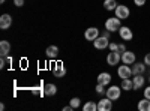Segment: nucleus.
Masks as SVG:
<instances>
[{
    "mask_svg": "<svg viewBox=\"0 0 150 111\" xmlns=\"http://www.w3.org/2000/svg\"><path fill=\"white\" fill-rule=\"evenodd\" d=\"M107 86H104V84H99L98 83V86H96V93H99V95H105V92H107Z\"/></svg>",
    "mask_w": 150,
    "mask_h": 111,
    "instance_id": "b1692460",
    "label": "nucleus"
},
{
    "mask_svg": "<svg viewBox=\"0 0 150 111\" xmlns=\"http://www.w3.org/2000/svg\"><path fill=\"white\" fill-rule=\"evenodd\" d=\"M119 36H120V39L125 41V42H129L134 39V32L132 29H129L128 26H122L119 29Z\"/></svg>",
    "mask_w": 150,
    "mask_h": 111,
    "instance_id": "20e7f679",
    "label": "nucleus"
},
{
    "mask_svg": "<svg viewBox=\"0 0 150 111\" xmlns=\"http://www.w3.org/2000/svg\"><path fill=\"white\" fill-rule=\"evenodd\" d=\"M53 74H54L56 78H63V77L66 75V69H65V66H63V63H62V62H57V63L54 65Z\"/></svg>",
    "mask_w": 150,
    "mask_h": 111,
    "instance_id": "f8f14e48",
    "label": "nucleus"
},
{
    "mask_svg": "<svg viewBox=\"0 0 150 111\" xmlns=\"http://www.w3.org/2000/svg\"><path fill=\"white\" fill-rule=\"evenodd\" d=\"M131 68H132V74H134V75H138V74H144L146 72L147 65L144 63V62H143V63H141V62H135Z\"/></svg>",
    "mask_w": 150,
    "mask_h": 111,
    "instance_id": "4468645a",
    "label": "nucleus"
},
{
    "mask_svg": "<svg viewBox=\"0 0 150 111\" xmlns=\"http://www.w3.org/2000/svg\"><path fill=\"white\" fill-rule=\"evenodd\" d=\"M5 2H6V0H0V3H2V5H3V3H5Z\"/></svg>",
    "mask_w": 150,
    "mask_h": 111,
    "instance_id": "72a5a7b5",
    "label": "nucleus"
},
{
    "mask_svg": "<svg viewBox=\"0 0 150 111\" xmlns=\"http://www.w3.org/2000/svg\"><path fill=\"white\" fill-rule=\"evenodd\" d=\"M143 95H144V98H147V99H150V86H147V87L144 89Z\"/></svg>",
    "mask_w": 150,
    "mask_h": 111,
    "instance_id": "cd10ccee",
    "label": "nucleus"
},
{
    "mask_svg": "<svg viewBox=\"0 0 150 111\" xmlns=\"http://www.w3.org/2000/svg\"><path fill=\"white\" fill-rule=\"evenodd\" d=\"M120 87H122L123 90H126V92H129V90H134V81H132L131 78H125V80H122Z\"/></svg>",
    "mask_w": 150,
    "mask_h": 111,
    "instance_id": "aec40b11",
    "label": "nucleus"
},
{
    "mask_svg": "<svg viewBox=\"0 0 150 111\" xmlns=\"http://www.w3.org/2000/svg\"><path fill=\"white\" fill-rule=\"evenodd\" d=\"M128 50V48H126V45H125V44H119V48H117V51L122 54V53H125V51H126Z\"/></svg>",
    "mask_w": 150,
    "mask_h": 111,
    "instance_id": "bb28decb",
    "label": "nucleus"
},
{
    "mask_svg": "<svg viewBox=\"0 0 150 111\" xmlns=\"http://www.w3.org/2000/svg\"><path fill=\"white\" fill-rule=\"evenodd\" d=\"M69 105L75 110V108H78L80 105H81V99H80V98H72V99H71V102H69Z\"/></svg>",
    "mask_w": 150,
    "mask_h": 111,
    "instance_id": "5701e85b",
    "label": "nucleus"
},
{
    "mask_svg": "<svg viewBox=\"0 0 150 111\" xmlns=\"http://www.w3.org/2000/svg\"><path fill=\"white\" fill-rule=\"evenodd\" d=\"M117 2L116 0H104V8H105V11H114L116 8H117Z\"/></svg>",
    "mask_w": 150,
    "mask_h": 111,
    "instance_id": "412c9836",
    "label": "nucleus"
},
{
    "mask_svg": "<svg viewBox=\"0 0 150 111\" xmlns=\"http://www.w3.org/2000/svg\"><path fill=\"white\" fill-rule=\"evenodd\" d=\"M122 62V54L119 51H110L107 56V65L108 66H117Z\"/></svg>",
    "mask_w": 150,
    "mask_h": 111,
    "instance_id": "39448f33",
    "label": "nucleus"
},
{
    "mask_svg": "<svg viewBox=\"0 0 150 111\" xmlns=\"http://www.w3.org/2000/svg\"><path fill=\"white\" fill-rule=\"evenodd\" d=\"M98 83L104 84V86H108L111 83V74L110 72H101L98 75Z\"/></svg>",
    "mask_w": 150,
    "mask_h": 111,
    "instance_id": "dca6fc26",
    "label": "nucleus"
},
{
    "mask_svg": "<svg viewBox=\"0 0 150 111\" xmlns=\"http://www.w3.org/2000/svg\"><path fill=\"white\" fill-rule=\"evenodd\" d=\"M108 45H110V39L105 38V36H102V35L93 41V47L96 48V50H105V48H108Z\"/></svg>",
    "mask_w": 150,
    "mask_h": 111,
    "instance_id": "6e6552de",
    "label": "nucleus"
},
{
    "mask_svg": "<svg viewBox=\"0 0 150 111\" xmlns=\"http://www.w3.org/2000/svg\"><path fill=\"white\" fill-rule=\"evenodd\" d=\"M6 62H8V60H6V57H2V59H0V68H2V69L6 66Z\"/></svg>",
    "mask_w": 150,
    "mask_h": 111,
    "instance_id": "7c9ffc66",
    "label": "nucleus"
},
{
    "mask_svg": "<svg viewBox=\"0 0 150 111\" xmlns=\"http://www.w3.org/2000/svg\"><path fill=\"white\" fill-rule=\"evenodd\" d=\"M71 110H74L71 105H66V107H63V111H71Z\"/></svg>",
    "mask_w": 150,
    "mask_h": 111,
    "instance_id": "473e14b6",
    "label": "nucleus"
},
{
    "mask_svg": "<svg viewBox=\"0 0 150 111\" xmlns=\"http://www.w3.org/2000/svg\"><path fill=\"white\" fill-rule=\"evenodd\" d=\"M102 36H105V38H108V39H110V38H111V32L105 29V30L102 32Z\"/></svg>",
    "mask_w": 150,
    "mask_h": 111,
    "instance_id": "2f4dec72",
    "label": "nucleus"
},
{
    "mask_svg": "<svg viewBox=\"0 0 150 111\" xmlns=\"http://www.w3.org/2000/svg\"><path fill=\"white\" fill-rule=\"evenodd\" d=\"M122 27V20L117 18V17H110L105 20V29L110 30L111 33L114 32H119V29Z\"/></svg>",
    "mask_w": 150,
    "mask_h": 111,
    "instance_id": "f257e3e1",
    "label": "nucleus"
},
{
    "mask_svg": "<svg viewBox=\"0 0 150 111\" xmlns=\"http://www.w3.org/2000/svg\"><path fill=\"white\" fill-rule=\"evenodd\" d=\"M12 26V17L9 14H3L0 17V29L2 30H8Z\"/></svg>",
    "mask_w": 150,
    "mask_h": 111,
    "instance_id": "ddd939ff",
    "label": "nucleus"
},
{
    "mask_svg": "<svg viewBox=\"0 0 150 111\" xmlns=\"http://www.w3.org/2000/svg\"><path fill=\"white\" fill-rule=\"evenodd\" d=\"M135 62H137V56H135L134 51L126 50L125 53H122V63H125V65H134Z\"/></svg>",
    "mask_w": 150,
    "mask_h": 111,
    "instance_id": "0eeeda50",
    "label": "nucleus"
},
{
    "mask_svg": "<svg viewBox=\"0 0 150 111\" xmlns=\"http://www.w3.org/2000/svg\"><path fill=\"white\" fill-rule=\"evenodd\" d=\"M57 93V87H56V84L53 83H48L44 86V95L45 96H54Z\"/></svg>",
    "mask_w": 150,
    "mask_h": 111,
    "instance_id": "a211bd4d",
    "label": "nucleus"
},
{
    "mask_svg": "<svg viewBox=\"0 0 150 111\" xmlns=\"http://www.w3.org/2000/svg\"><path fill=\"white\" fill-rule=\"evenodd\" d=\"M11 53V44L9 41H0V56L6 57Z\"/></svg>",
    "mask_w": 150,
    "mask_h": 111,
    "instance_id": "2eb2a0df",
    "label": "nucleus"
},
{
    "mask_svg": "<svg viewBox=\"0 0 150 111\" xmlns=\"http://www.w3.org/2000/svg\"><path fill=\"white\" fill-rule=\"evenodd\" d=\"M149 83H150V77H149Z\"/></svg>",
    "mask_w": 150,
    "mask_h": 111,
    "instance_id": "f704fd0d",
    "label": "nucleus"
},
{
    "mask_svg": "<svg viewBox=\"0 0 150 111\" xmlns=\"http://www.w3.org/2000/svg\"><path fill=\"white\" fill-rule=\"evenodd\" d=\"M132 81H134V90H140L144 87L146 84V78H144V74H138V75H134L132 77Z\"/></svg>",
    "mask_w": 150,
    "mask_h": 111,
    "instance_id": "9b49d317",
    "label": "nucleus"
},
{
    "mask_svg": "<svg viewBox=\"0 0 150 111\" xmlns=\"http://www.w3.org/2000/svg\"><path fill=\"white\" fill-rule=\"evenodd\" d=\"M108 48H110V51H117V48H119V44H116V42H110Z\"/></svg>",
    "mask_w": 150,
    "mask_h": 111,
    "instance_id": "a878e982",
    "label": "nucleus"
},
{
    "mask_svg": "<svg viewBox=\"0 0 150 111\" xmlns=\"http://www.w3.org/2000/svg\"><path fill=\"white\" fill-rule=\"evenodd\" d=\"M45 56L48 59H56L59 56V47L57 45H50L47 50H45Z\"/></svg>",
    "mask_w": 150,
    "mask_h": 111,
    "instance_id": "f3484780",
    "label": "nucleus"
},
{
    "mask_svg": "<svg viewBox=\"0 0 150 111\" xmlns=\"http://www.w3.org/2000/svg\"><path fill=\"white\" fill-rule=\"evenodd\" d=\"M143 62H144L147 66H150V53H147V54L144 56V60H143Z\"/></svg>",
    "mask_w": 150,
    "mask_h": 111,
    "instance_id": "c85d7f7f",
    "label": "nucleus"
},
{
    "mask_svg": "<svg viewBox=\"0 0 150 111\" xmlns=\"http://www.w3.org/2000/svg\"><path fill=\"white\" fill-rule=\"evenodd\" d=\"M14 5L17 8H21V6H24V0H14Z\"/></svg>",
    "mask_w": 150,
    "mask_h": 111,
    "instance_id": "c756f323",
    "label": "nucleus"
},
{
    "mask_svg": "<svg viewBox=\"0 0 150 111\" xmlns=\"http://www.w3.org/2000/svg\"><path fill=\"white\" fill-rule=\"evenodd\" d=\"M137 108H138L140 111H150V99H147V98H143V99H140Z\"/></svg>",
    "mask_w": 150,
    "mask_h": 111,
    "instance_id": "6ab92c4d",
    "label": "nucleus"
},
{
    "mask_svg": "<svg viewBox=\"0 0 150 111\" xmlns=\"http://www.w3.org/2000/svg\"><path fill=\"white\" fill-rule=\"evenodd\" d=\"M117 75H119V78L120 80H125V78H129V77H132L134 74H132V68L129 66V65H120L119 68H117Z\"/></svg>",
    "mask_w": 150,
    "mask_h": 111,
    "instance_id": "423d86ee",
    "label": "nucleus"
},
{
    "mask_svg": "<svg viewBox=\"0 0 150 111\" xmlns=\"http://www.w3.org/2000/svg\"><path fill=\"white\" fill-rule=\"evenodd\" d=\"M114 14L120 20H128L131 17V9L126 5H117V8L114 9Z\"/></svg>",
    "mask_w": 150,
    "mask_h": 111,
    "instance_id": "7ed1b4c3",
    "label": "nucleus"
},
{
    "mask_svg": "<svg viewBox=\"0 0 150 111\" xmlns=\"http://www.w3.org/2000/svg\"><path fill=\"white\" fill-rule=\"evenodd\" d=\"M146 2H147V0H134V5L138 6V8H143L146 5Z\"/></svg>",
    "mask_w": 150,
    "mask_h": 111,
    "instance_id": "393cba45",
    "label": "nucleus"
},
{
    "mask_svg": "<svg viewBox=\"0 0 150 111\" xmlns=\"http://www.w3.org/2000/svg\"><path fill=\"white\" fill-rule=\"evenodd\" d=\"M98 110V104H95L93 101H89L83 105V111H96Z\"/></svg>",
    "mask_w": 150,
    "mask_h": 111,
    "instance_id": "4be33fe9",
    "label": "nucleus"
},
{
    "mask_svg": "<svg viewBox=\"0 0 150 111\" xmlns=\"http://www.w3.org/2000/svg\"><path fill=\"white\" fill-rule=\"evenodd\" d=\"M112 110V101L110 98H104V99L98 101V111H111Z\"/></svg>",
    "mask_w": 150,
    "mask_h": 111,
    "instance_id": "9d476101",
    "label": "nucleus"
},
{
    "mask_svg": "<svg viewBox=\"0 0 150 111\" xmlns=\"http://www.w3.org/2000/svg\"><path fill=\"white\" fill-rule=\"evenodd\" d=\"M122 90L123 89L120 87V86H110V87L107 89V92H105V96L110 98L111 101H117L122 96Z\"/></svg>",
    "mask_w": 150,
    "mask_h": 111,
    "instance_id": "f03ea898",
    "label": "nucleus"
},
{
    "mask_svg": "<svg viewBox=\"0 0 150 111\" xmlns=\"http://www.w3.org/2000/svg\"><path fill=\"white\" fill-rule=\"evenodd\" d=\"M99 36H101V32H99L98 27H89L86 30V33H84L86 41H90V42H93L96 38H99Z\"/></svg>",
    "mask_w": 150,
    "mask_h": 111,
    "instance_id": "1a4fd4ad",
    "label": "nucleus"
}]
</instances>
